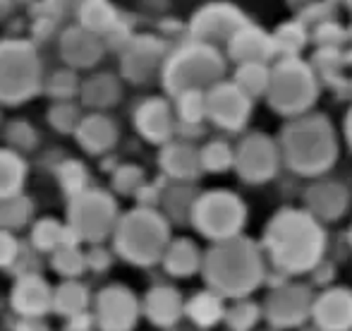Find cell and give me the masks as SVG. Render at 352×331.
<instances>
[{"instance_id":"obj_14","label":"cell","mask_w":352,"mask_h":331,"mask_svg":"<svg viewBox=\"0 0 352 331\" xmlns=\"http://www.w3.org/2000/svg\"><path fill=\"white\" fill-rule=\"evenodd\" d=\"M56 178L60 182L63 192L67 197H74L79 192H84L87 187H91V178H89V168L79 159H65L60 166L56 168Z\"/></svg>"},{"instance_id":"obj_17","label":"cell","mask_w":352,"mask_h":331,"mask_svg":"<svg viewBox=\"0 0 352 331\" xmlns=\"http://www.w3.org/2000/svg\"><path fill=\"white\" fill-rule=\"evenodd\" d=\"M5 140H8L10 149L24 154V151H32L34 147H36L38 137H36V130H34L29 122L14 120V122H10L8 130H5Z\"/></svg>"},{"instance_id":"obj_16","label":"cell","mask_w":352,"mask_h":331,"mask_svg":"<svg viewBox=\"0 0 352 331\" xmlns=\"http://www.w3.org/2000/svg\"><path fill=\"white\" fill-rule=\"evenodd\" d=\"M48 122L53 130H58L60 135H74L82 122V113L79 108L70 101H58L56 106L48 111Z\"/></svg>"},{"instance_id":"obj_1","label":"cell","mask_w":352,"mask_h":331,"mask_svg":"<svg viewBox=\"0 0 352 331\" xmlns=\"http://www.w3.org/2000/svg\"><path fill=\"white\" fill-rule=\"evenodd\" d=\"M163 240H166V228L161 219L144 209L120 216L113 231V250L137 266L153 264L161 255Z\"/></svg>"},{"instance_id":"obj_10","label":"cell","mask_w":352,"mask_h":331,"mask_svg":"<svg viewBox=\"0 0 352 331\" xmlns=\"http://www.w3.org/2000/svg\"><path fill=\"white\" fill-rule=\"evenodd\" d=\"M144 312L156 327H168L180 314V300L173 290L168 288H153L144 300Z\"/></svg>"},{"instance_id":"obj_22","label":"cell","mask_w":352,"mask_h":331,"mask_svg":"<svg viewBox=\"0 0 352 331\" xmlns=\"http://www.w3.org/2000/svg\"><path fill=\"white\" fill-rule=\"evenodd\" d=\"M74 89H77V80H74V75H65V72L56 75L51 80V84H48V92H51L58 101H65V98H70L74 94Z\"/></svg>"},{"instance_id":"obj_11","label":"cell","mask_w":352,"mask_h":331,"mask_svg":"<svg viewBox=\"0 0 352 331\" xmlns=\"http://www.w3.org/2000/svg\"><path fill=\"white\" fill-rule=\"evenodd\" d=\"M34 219V202L24 192L0 200V228L5 231H22Z\"/></svg>"},{"instance_id":"obj_23","label":"cell","mask_w":352,"mask_h":331,"mask_svg":"<svg viewBox=\"0 0 352 331\" xmlns=\"http://www.w3.org/2000/svg\"><path fill=\"white\" fill-rule=\"evenodd\" d=\"M60 331H98V324H96L94 312H84V314H77V317L65 319Z\"/></svg>"},{"instance_id":"obj_19","label":"cell","mask_w":352,"mask_h":331,"mask_svg":"<svg viewBox=\"0 0 352 331\" xmlns=\"http://www.w3.org/2000/svg\"><path fill=\"white\" fill-rule=\"evenodd\" d=\"M19 250H22V243L17 240V235L12 231L0 228V269H12Z\"/></svg>"},{"instance_id":"obj_6","label":"cell","mask_w":352,"mask_h":331,"mask_svg":"<svg viewBox=\"0 0 352 331\" xmlns=\"http://www.w3.org/2000/svg\"><path fill=\"white\" fill-rule=\"evenodd\" d=\"M74 137H77L79 147H82L87 154L101 156V154H106L113 145H116L118 130L106 116H101V113H91V116L82 118V122H79Z\"/></svg>"},{"instance_id":"obj_4","label":"cell","mask_w":352,"mask_h":331,"mask_svg":"<svg viewBox=\"0 0 352 331\" xmlns=\"http://www.w3.org/2000/svg\"><path fill=\"white\" fill-rule=\"evenodd\" d=\"M94 317L98 331H132L140 322V300L127 286H103L94 295Z\"/></svg>"},{"instance_id":"obj_13","label":"cell","mask_w":352,"mask_h":331,"mask_svg":"<svg viewBox=\"0 0 352 331\" xmlns=\"http://www.w3.org/2000/svg\"><path fill=\"white\" fill-rule=\"evenodd\" d=\"M51 269L60 279H79L87 271V252L79 245H60L51 252Z\"/></svg>"},{"instance_id":"obj_18","label":"cell","mask_w":352,"mask_h":331,"mask_svg":"<svg viewBox=\"0 0 352 331\" xmlns=\"http://www.w3.org/2000/svg\"><path fill=\"white\" fill-rule=\"evenodd\" d=\"M41 255L43 252H38L32 243H22V250H19L17 259H14L10 271H12L14 276L36 274V271H41Z\"/></svg>"},{"instance_id":"obj_8","label":"cell","mask_w":352,"mask_h":331,"mask_svg":"<svg viewBox=\"0 0 352 331\" xmlns=\"http://www.w3.org/2000/svg\"><path fill=\"white\" fill-rule=\"evenodd\" d=\"M63 56L72 65H91L101 56V41L91 34V29H72L63 39Z\"/></svg>"},{"instance_id":"obj_3","label":"cell","mask_w":352,"mask_h":331,"mask_svg":"<svg viewBox=\"0 0 352 331\" xmlns=\"http://www.w3.org/2000/svg\"><path fill=\"white\" fill-rule=\"evenodd\" d=\"M38 89L41 72L32 46L22 41L0 43V103L17 106L36 96Z\"/></svg>"},{"instance_id":"obj_5","label":"cell","mask_w":352,"mask_h":331,"mask_svg":"<svg viewBox=\"0 0 352 331\" xmlns=\"http://www.w3.org/2000/svg\"><path fill=\"white\" fill-rule=\"evenodd\" d=\"M53 290L41 271L17 276L10 288V310L14 317H46L53 312Z\"/></svg>"},{"instance_id":"obj_21","label":"cell","mask_w":352,"mask_h":331,"mask_svg":"<svg viewBox=\"0 0 352 331\" xmlns=\"http://www.w3.org/2000/svg\"><path fill=\"white\" fill-rule=\"evenodd\" d=\"M137 182H140V171L130 166L118 168L116 175H113V187H116L118 192H122V195H130L137 187Z\"/></svg>"},{"instance_id":"obj_12","label":"cell","mask_w":352,"mask_h":331,"mask_svg":"<svg viewBox=\"0 0 352 331\" xmlns=\"http://www.w3.org/2000/svg\"><path fill=\"white\" fill-rule=\"evenodd\" d=\"M29 243L43 255H51L56 248L67 243V224H60L58 219H38L29 231Z\"/></svg>"},{"instance_id":"obj_2","label":"cell","mask_w":352,"mask_h":331,"mask_svg":"<svg viewBox=\"0 0 352 331\" xmlns=\"http://www.w3.org/2000/svg\"><path fill=\"white\" fill-rule=\"evenodd\" d=\"M118 221V204L111 192L101 187H87L67 202V226L82 243L98 245L113 235Z\"/></svg>"},{"instance_id":"obj_7","label":"cell","mask_w":352,"mask_h":331,"mask_svg":"<svg viewBox=\"0 0 352 331\" xmlns=\"http://www.w3.org/2000/svg\"><path fill=\"white\" fill-rule=\"evenodd\" d=\"M94 295L84 281L79 279H63V284L53 290V314L63 319L77 317V314L91 312Z\"/></svg>"},{"instance_id":"obj_9","label":"cell","mask_w":352,"mask_h":331,"mask_svg":"<svg viewBox=\"0 0 352 331\" xmlns=\"http://www.w3.org/2000/svg\"><path fill=\"white\" fill-rule=\"evenodd\" d=\"M27 182V161L14 149H0V200L19 195Z\"/></svg>"},{"instance_id":"obj_15","label":"cell","mask_w":352,"mask_h":331,"mask_svg":"<svg viewBox=\"0 0 352 331\" xmlns=\"http://www.w3.org/2000/svg\"><path fill=\"white\" fill-rule=\"evenodd\" d=\"M82 98L87 106L91 108H103L108 103H116L118 98V87L111 82V77L106 75H98L94 80H89L82 87Z\"/></svg>"},{"instance_id":"obj_20","label":"cell","mask_w":352,"mask_h":331,"mask_svg":"<svg viewBox=\"0 0 352 331\" xmlns=\"http://www.w3.org/2000/svg\"><path fill=\"white\" fill-rule=\"evenodd\" d=\"M111 264H113V255L106 248H101V243L91 245V248L87 250V271L103 274V271L111 269Z\"/></svg>"},{"instance_id":"obj_24","label":"cell","mask_w":352,"mask_h":331,"mask_svg":"<svg viewBox=\"0 0 352 331\" xmlns=\"http://www.w3.org/2000/svg\"><path fill=\"white\" fill-rule=\"evenodd\" d=\"M12 331H53L46 317H17L12 322Z\"/></svg>"}]
</instances>
